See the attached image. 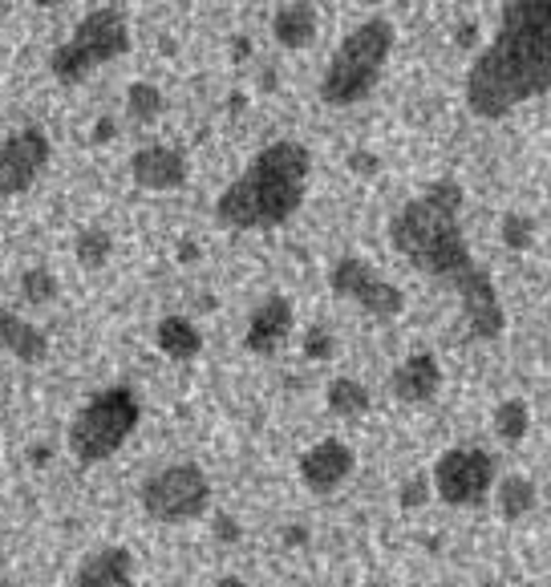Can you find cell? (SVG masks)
I'll return each instance as SVG.
<instances>
[{"mask_svg":"<svg viewBox=\"0 0 551 587\" xmlns=\"http://www.w3.org/2000/svg\"><path fill=\"white\" fill-rule=\"evenodd\" d=\"M543 94H551V0H515L466 74V110L495 123Z\"/></svg>","mask_w":551,"mask_h":587,"instance_id":"7a4b0ae2","label":"cell"},{"mask_svg":"<svg viewBox=\"0 0 551 587\" xmlns=\"http://www.w3.org/2000/svg\"><path fill=\"white\" fill-rule=\"evenodd\" d=\"M333 353H337V336L328 333L325 324H313L308 336H304V356L308 361H328Z\"/></svg>","mask_w":551,"mask_h":587,"instance_id":"484cf974","label":"cell"},{"mask_svg":"<svg viewBox=\"0 0 551 587\" xmlns=\"http://www.w3.org/2000/svg\"><path fill=\"white\" fill-rule=\"evenodd\" d=\"M325 401H328V410L341 413V418H361V413L370 410V389L353 378H337V381H328Z\"/></svg>","mask_w":551,"mask_h":587,"instance_id":"ffe728a7","label":"cell"},{"mask_svg":"<svg viewBox=\"0 0 551 587\" xmlns=\"http://www.w3.org/2000/svg\"><path fill=\"white\" fill-rule=\"evenodd\" d=\"M394 21H385V17H370L357 29H350L321 78V98L328 106H357L370 98L382 81L385 61L394 53Z\"/></svg>","mask_w":551,"mask_h":587,"instance_id":"277c9868","label":"cell"},{"mask_svg":"<svg viewBox=\"0 0 551 587\" xmlns=\"http://www.w3.org/2000/svg\"><path fill=\"white\" fill-rule=\"evenodd\" d=\"M142 421V401L130 385L98 389L78 418L69 421V454L81 466H98L114 458L126 446V438L138 430Z\"/></svg>","mask_w":551,"mask_h":587,"instance_id":"5b68a950","label":"cell"},{"mask_svg":"<svg viewBox=\"0 0 551 587\" xmlns=\"http://www.w3.org/2000/svg\"><path fill=\"white\" fill-rule=\"evenodd\" d=\"M390 244L405 264H414L422 276L439 280L454 288L462 304V321L479 341H499L506 329L503 300L495 292V280L466 247L462 232V187L454 178L430 183L422 195L394 211L390 219Z\"/></svg>","mask_w":551,"mask_h":587,"instance_id":"6da1fadb","label":"cell"},{"mask_svg":"<svg viewBox=\"0 0 551 587\" xmlns=\"http://www.w3.org/2000/svg\"><path fill=\"white\" fill-rule=\"evenodd\" d=\"M308 175H313V155L308 146L281 138L268 143L252 158L244 175L232 178L219 199H215V215L232 232H268L281 227L301 211L304 195H308Z\"/></svg>","mask_w":551,"mask_h":587,"instance_id":"3957f363","label":"cell"},{"mask_svg":"<svg viewBox=\"0 0 551 587\" xmlns=\"http://www.w3.org/2000/svg\"><path fill=\"white\" fill-rule=\"evenodd\" d=\"M442 389V365L434 353H414L405 356L402 365L390 373V393L405 405H417V401H430Z\"/></svg>","mask_w":551,"mask_h":587,"instance_id":"5bb4252c","label":"cell"},{"mask_svg":"<svg viewBox=\"0 0 551 587\" xmlns=\"http://www.w3.org/2000/svg\"><path fill=\"white\" fill-rule=\"evenodd\" d=\"M328 288H333V296H345L353 304H361L365 312H373L377 321H394L405 309L402 288L390 284V280H382L357 255H341L337 264L328 267Z\"/></svg>","mask_w":551,"mask_h":587,"instance_id":"9c48e42d","label":"cell"},{"mask_svg":"<svg viewBox=\"0 0 551 587\" xmlns=\"http://www.w3.org/2000/svg\"><path fill=\"white\" fill-rule=\"evenodd\" d=\"M4 17H9V4H0V21H4Z\"/></svg>","mask_w":551,"mask_h":587,"instance_id":"836d02e7","label":"cell"},{"mask_svg":"<svg viewBox=\"0 0 551 587\" xmlns=\"http://www.w3.org/2000/svg\"><path fill=\"white\" fill-rule=\"evenodd\" d=\"M454 41L462 45V49H471L474 41H479V21H459V29H454Z\"/></svg>","mask_w":551,"mask_h":587,"instance_id":"f1b7e54d","label":"cell"},{"mask_svg":"<svg viewBox=\"0 0 551 587\" xmlns=\"http://www.w3.org/2000/svg\"><path fill=\"white\" fill-rule=\"evenodd\" d=\"M495 499H499V515H503L506 522L528 519L531 510H535V482H528L523 475H506L503 482H499Z\"/></svg>","mask_w":551,"mask_h":587,"instance_id":"d6986e66","label":"cell"},{"mask_svg":"<svg viewBox=\"0 0 551 587\" xmlns=\"http://www.w3.org/2000/svg\"><path fill=\"white\" fill-rule=\"evenodd\" d=\"M73 587H135V555L126 547H101L78 567Z\"/></svg>","mask_w":551,"mask_h":587,"instance_id":"9a60e30c","label":"cell"},{"mask_svg":"<svg viewBox=\"0 0 551 587\" xmlns=\"http://www.w3.org/2000/svg\"><path fill=\"white\" fill-rule=\"evenodd\" d=\"M0 587H9V584H0Z\"/></svg>","mask_w":551,"mask_h":587,"instance_id":"e575fe53","label":"cell"},{"mask_svg":"<svg viewBox=\"0 0 551 587\" xmlns=\"http://www.w3.org/2000/svg\"><path fill=\"white\" fill-rule=\"evenodd\" d=\"M540 587H543V584H540Z\"/></svg>","mask_w":551,"mask_h":587,"instance_id":"d590c367","label":"cell"},{"mask_svg":"<svg viewBox=\"0 0 551 587\" xmlns=\"http://www.w3.org/2000/svg\"><path fill=\"white\" fill-rule=\"evenodd\" d=\"M130 175L147 190H175L187 183V158L175 146H142L130 155Z\"/></svg>","mask_w":551,"mask_h":587,"instance_id":"4fadbf2b","label":"cell"},{"mask_svg":"<svg viewBox=\"0 0 551 587\" xmlns=\"http://www.w3.org/2000/svg\"><path fill=\"white\" fill-rule=\"evenodd\" d=\"M528 425H531L528 401L506 398L495 410V433L503 438V442H523V438H528Z\"/></svg>","mask_w":551,"mask_h":587,"instance_id":"7402d4cb","label":"cell"},{"mask_svg":"<svg viewBox=\"0 0 551 587\" xmlns=\"http://www.w3.org/2000/svg\"><path fill=\"white\" fill-rule=\"evenodd\" d=\"M155 341L170 361H195L203 353V333L187 316H163L155 329Z\"/></svg>","mask_w":551,"mask_h":587,"instance_id":"ac0fdd59","label":"cell"},{"mask_svg":"<svg viewBox=\"0 0 551 587\" xmlns=\"http://www.w3.org/2000/svg\"><path fill=\"white\" fill-rule=\"evenodd\" d=\"M138 499L155 522H191L211 507V478L195 462L163 466L142 482Z\"/></svg>","mask_w":551,"mask_h":587,"instance_id":"52a82bcc","label":"cell"},{"mask_svg":"<svg viewBox=\"0 0 551 587\" xmlns=\"http://www.w3.org/2000/svg\"><path fill=\"white\" fill-rule=\"evenodd\" d=\"M21 292L29 304H49V300H57L61 284H57V276L49 272V267H29V272L21 276Z\"/></svg>","mask_w":551,"mask_h":587,"instance_id":"d4e9b609","label":"cell"},{"mask_svg":"<svg viewBox=\"0 0 551 587\" xmlns=\"http://www.w3.org/2000/svg\"><path fill=\"white\" fill-rule=\"evenodd\" d=\"M215 535H219L224 544H236V539H239L236 519H232V515H219V519H215Z\"/></svg>","mask_w":551,"mask_h":587,"instance_id":"f546056e","label":"cell"},{"mask_svg":"<svg viewBox=\"0 0 551 587\" xmlns=\"http://www.w3.org/2000/svg\"><path fill=\"white\" fill-rule=\"evenodd\" d=\"M288 333H293V304L284 296H268V300H259L256 312L248 316L244 344H248V353L272 356L284 341H288Z\"/></svg>","mask_w":551,"mask_h":587,"instance_id":"7c38bea8","label":"cell"},{"mask_svg":"<svg viewBox=\"0 0 551 587\" xmlns=\"http://www.w3.org/2000/svg\"><path fill=\"white\" fill-rule=\"evenodd\" d=\"M29 454H33V466H46V454H49V450H46V446H33Z\"/></svg>","mask_w":551,"mask_h":587,"instance_id":"1f68e13d","label":"cell"},{"mask_svg":"<svg viewBox=\"0 0 551 587\" xmlns=\"http://www.w3.org/2000/svg\"><path fill=\"white\" fill-rule=\"evenodd\" d=\"M126 49H130V17L118 4H101V9L86 12L78 21V29H73V37L49 53V74L61 86H78L98 66L122 57Z\"/></svg>","mask_w":551,"mask_h":587,"instance_id":"8992f818","label":"cell"},{"mask_svg":"<svg viewBox=\"0 0 551 587\" xmlns=\"http://www.w3.org/2000/svg\"><path fill=\"white\" fill-rule=\"evenodd\" d=\"M499 232H503V244L511 247V252H531V247H535V219H531V215L506 211L503 223H499Z\"/></svg>","mask_w":551,"mask_h":587,"instance_id":"cb8c5ba5","label":"cell"},{"mask_svg":"<svg viewBox=\"0 0 551 587\" xmlns=\"http://www.w3.org/2000/svg\"><path fill=\"white\" fill-rule=\"evenodd\" d=\"M350 167L357 170V175H377V170H382V158L370 155V150H353V155H350Z\"/></svg>","mask_w":551,"mask_h":587,"instance_id":"83f0119b","label":"cell"},{"mask_svg":"<svg viewBox=\"0 0 551 587\" xmlns=\"http://www.w3.org/2000/svg\"><path fill=\"white\" fill-rule=\"evenodd\" d=\"M94 130H98V134H94V143H106V138H110V130H114V123H110V118H98V126H94Z\"/></svg>","mask_w":551,"mask_h":587,"instance_id":"4dcf8cb0","label":"cell"},{"mask_svg":"<svg viewBox=\"0 0 551 587\" xmlns=\"http://www.w3.org/2000/svg\"><path fill=\"white\" fill-rule=\"evenodd\" d=\"M163 89L150 86V81H135V86L126 89V110H130V118L135 123H155L158 114H163Z\"/></svg>","mask_w":551,"mask_h":587,"instance_id":"603a6c76","label":"cell"},{"mask_svg":"<svg viewBox=\"0 0 551 587\" xmlns=\"http://www.w3.org/2000/svg\"><path fill=\"white\" fill-rule=\"evenodd\" d=\"M49 134L37 130V126H24V130L9 134L0 143V195H24L33 187L37 175L49 167Z\"/></svg>","mask_w":551,"mask_h":587,"instance_id":"30bf717a","label":"cell"},{"mask_svg":"<svg viewBox=\"0 0 551 587\" xmlns=\"http://www.w3.org/2000/svg\"><path fill=\"white\" fill-rule=\"evenodd\" d=\"M353 466H357V458H353L350 446L341 442V438H325V442H316L313 450L301 458V478L308 490L328 495V490L341 487V482L353 475Z\"/></svg>","mask_w":551,"mask_h":587,"instance_id":"8fae6325","label":"cell"},{"mask_svg":"<svg viewBox=\"0 0 551 587\" xmlns=\"http://www.w3.org/2000/svg\"><path fill=\"white\" fill-rule=\"evenodd\" d=\"M0 353L17 356L24 365H37V361L49 356V336L33 321H24V316L0 304Z\"/></svg>","mask_w":551,"mask_h":587,"instance_id":"2e32d148","label":"cell"},{"mask_svg":"<svg viewBox=\"0 0 551 587\" xmlns=\"http://www.w3.org/2000/svg\"><path fill=\"white\" fill-rule=\"evenodd\" d=\"M316 29H321V17H316L313 4L293 0V4H281L276 17H272V33L284 49H304V45L316 41Z\"/></svg>","mask_w":551,"mask_h":587,"instance_id":"e0dca14e","label":"cell"},{"mask_svg":"<svg viewBox=\"0 0 551 587\" xmlns=\"http://www.w3.org/2000/svg\"><path fill=\"white\" fill-rule=\"evenodd\" d=\"M430 495H434V482H430V475H414L410 482H402V495H397V502H402L405 510H414V507H426Z\"/></svg>","mask_w":551,"mask_h":587,"instance_id":"4316f807","label":"cell"},{"mask_svg":"<svg viewBox=\"0 0 551 587\" xmlns=\"http://www.w3.org/2000/svg\"><path fill=\"white\" fill-rule=\"evenodd\" d=\"M73 255H78L81 267H90V272H98V267L110 264L114 255V235L106 232V227H81L78 232V244H73Z\"/></svg>","mask_w":551,"mask_h":587,"instance_id":"44dd1931","label":"cell"},{"mask_svg":"<svg viewBox=\"0 0 551 587\" xmlns=\"http://www.w3.org/2000/svg\"><path fill=\"white\" fill-rule=\"evenodd\" d=\"M430 482L446 507H479L495 490V458L479 446H454L439 454Z\"/></svg>","mask_w":551,"mask_h":587,"instance_id":"ba28073f","label":"cell"},{"mask_svg":"<svg viewBox=\"0 0 551 587\" xmlns=\"http://www.w3.org/2000/svg\"><path fill=\"white\" fill-rule=\"evenodd\" d=\"M215 587H252V584H244V579H236V576H227V579H219Z\"/></svg>","mask_w":551,"mask_h":587,"instance_id":"d6a6232c","label":"cell"}]
</instances>
